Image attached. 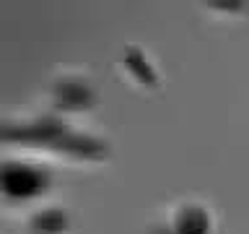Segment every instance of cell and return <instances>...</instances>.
Returning a JSON list of instances; mask_svg holds the SVG:
<instances>
[{
  "mask_svg": "<svg viewBox=\"0 0 249 234\" xmlns=\"http://www.w3.org/2000/svg\"><path fill=\"white\" fill-rule=\"evenodd\" d=\"M0 143H21V146H42L57 154H68L75 159H107L109 148L104 140L73 130L54 115L36 117L31 122H3L0 125Z\"/></svg>",
  "mask_w": 249,
  "mask_h": 234,
  "instance_id": "cell-1",
  "label": "cell"
},
{
  "mask_svg": "<svg viewBox=\"0 0 249 234\" xmlns=\"http://www.w3.org/2000/svg\"><path fill=\"white\" fill-rule=\"evenodd\" d=\"M122 65L140 86H145V89H156L159 86V73H156V68L151 65V60L145 58V52L140 47H127L124 50Z\"/></svg>",
  "mask_w": 249,
  "mask_h": 234,
  "instance_id": "cell-5",
  "label": "cell"
},
{
  "mask_svg": "<svg viewBox=\"0 0 249 234\" xmlns=\"http://www.w3.org/2000/svg\"><path fill=\"white\" fill-rule=\"evenodd\" d=\"M52 187V175L29 161H0V198L8 203H26Z\"/></svg>",
  "mask_w": 249,
  "mask_h": 234,
  "instance_id": "cell-2",
  "label": "cell"
},
{
  "mask_svg": "<svg viewBox=\"0 0 249 234\" xmlns=\"http://www.w3.org/2000/svg\"><path fill=\"white\" fill-rule=\"evenodd\" d=\"M171 229L174 234H210V214L197 203H184L177 208Z\"/></svg>",
  "mask_w": 249,
  "mask_h": 234,
  "instance_id": "cell-4",
  "label": "cell"
},
{
  "mask_svg": "<svg viewBox=\"0 0 249 234\" xmlns=\"http://www.w3.org/2000/svg\"><path fill=\"white\" fill-rule=\"evenodd\" d=\"M70 229V218L62 208H44L36 211L29 221L31 234H65Z\"/></svg>",
  "mask_w": 249,
  "mask_h": 234,
  "instance_id": "cell-6",
  "label": "cell"
},
{
  "mask_svg": "<svg viewBox=\"0 0 249 234\" xmlns=\"http://www.w3.org/2000/svg\"><path fill=\"white\" fill-rule=\"evenodd\" d=\"M52 101L60 112H86L96 107V91L81 78H60L52 86Z\"/></svg>",
  "mask_w": 249,
  "mask_h": 234,
  "instance_id": "cell-3",
  "label": "cell"
}]
</instances>
